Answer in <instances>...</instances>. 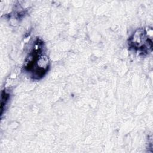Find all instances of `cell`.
Wrapping results in <instances>:
<instances>
[{"mask_svg": "<svg viewBox=\"0 0 153 153\" xmlns=\"http://www.w3.org/2000/svg\"><path fill=\"white\" fill-rule=\"evenodd\" d=\"M130 48L143 54H148L152 51V41L145 29H137L128 39Z\"/></svg>", "mask_w": 153, "mask_h": 153, "instance_id": "2", "label": "cell"}, {"mask_svg": "<svg viewBox=\"0 0 153 153\" xmlns=\"http://www.w3.org/2000/svg\"><path fill=\"white\" fill-rule=\"evenodd\" d=\"M49 68L50 61L45 53L44 43L37 38L25 59L24 71L33 79L39 80L47 74Z\"/></svg>", "mask_w": 153, "mask_h": 153, "instance_id": "1", "label": "cell"}]
</instances>
